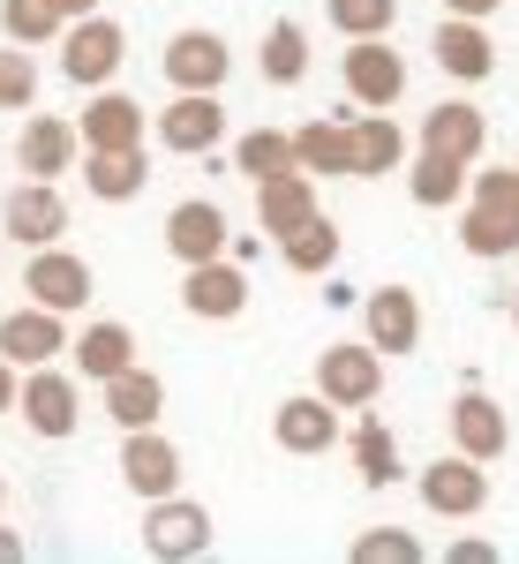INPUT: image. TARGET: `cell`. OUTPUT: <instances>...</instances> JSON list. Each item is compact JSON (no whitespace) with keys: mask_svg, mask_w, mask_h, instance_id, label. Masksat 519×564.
Wrapping results in <instances>:
<instances>
[{"mask_svg":"<svg viewBox=\"0 0 519 564\" xmlns=\"http://www.w3.org/2000/svg\"><path fill=\"white\" fill-rule=\"evenodd\" d=\"M53 45H61V53H53V61H61V76H68L76 90L113 84V76H121V61H129V31H121L113 15H98V8L76 15V23H61V39H53Z\"/></svg>","mask_w":519,"mask_h":564,"instance_id":"obj_1","label":"cell"},{"mask_svg":"<svg viewBox=\"0 0 519 564\" xmlns=\"http://www.w3.org/2000/svg\"><path fill=\"white\" fill-rule=\"evenodd\" d=\"M143 550L159 564H188L212 550V512L196 505V497H151V512H143Z\"/></svg>","mask_w":519,"mask_h":564,"instance_id":"obj_2","label":"cell"},{"mask_svg":"<svg viewBox=\"0 0 519 564\" xmlns=\"http://www.w3.org/2000/svg\"><path fill=\"white\" fill-rule=\"evenodd\" d=\"M15 414H23L31 436H45V444H61V436L84 430V399H76V384H68L53 361L23 369V384H15Z\"/></svg>","mask_w":519,"mask_h":564,"instance_id":"obj_3","label":"cell"},{"mask_svg":"<svg viewBox=\"0 0 519 564\" xmlns=\"http://www.w3.org/2000/svg\"><path fill=\"white\" fill-rule=\"evenodd\" d=\"M316 391L332 399V406H377L385 399V354L369 347H354V339H339V347H324L316 354Z\"/></svg>","mask_w":519,"mask_h":564,"instance_id":"obj_4","label":"cell"},{"mask_svg":"<svg viewBox=\"0 0 519 564\" xmlns=\"http://www.w3.org/2000/svg\"><path fill=\"white\" fill-rule=\"evenodd\" d=\"M414 489H422V505H430L436 520H475L482 505H489V467L467 459V452H444V459L422 467Z\"/></svg>","mask_w":519,"mask_h":564,"instance_id":"obj_5","label":"cell"},{"mask_svg":"<svg viewBox=\"0 0 519 564\" xmlns=\"http://www.w3.org/2000/svg\"><path fill=\"white\" fill-rule=\"evenodd\" d=\"M346 98L354 106H369V113H385V106H399V90H407V61H399V45L385 39H346Z\"/></svg>","mask_w":519,"mask_h":564,"instance_id":"obj_6","label":"cell"},{"mask_svg":"<svg viewBox=\"0 0 519 564\" xmlns=\"http://www.w3.org/2000/svg\"><path fill=\"white\" fill-rule=\"evenodd\" d=\"M23 294L39 308L76 316V308H90V263L76 257V249H61V241H45V249H31V263H23Z\"/></svg>","mask_w":519,"mask_h":564,"instance_id":"obj_7","label":"cell"},{"mask_svg":"<svg viewBox=\"0 0 519 564\" xmlns=\"http://www.w3.org/2000/svg\"><path fill=\"white\" fill-rule=\"evenodd\" d=\"M234 249V226H226V212H218L212 196H188V204H173L166 212V257L188 271V263H212Z\"/></svg>","mask_w":519,"mask_h":564,"instance_id":"obj_8","label":"cell"},{"mask_svg":"<svg viewBox=\"0 0 519 564\" xmlns=\"http://www.w3.org/2000/svg\"><path fill=\"white\" fill-rule=\"evenodd\" d=\"M113 467H121V481L151 505V497H173V489H181V444L151 422V430H129V444H121Z\"/></svg>","mask_w":519,"mask_h":564,"instance_id":"obj_9","label":"cell"},{"mask_svg":"<svg viewBox=\"0 0 519 564\" xmlns=\"http://www.w3.org/2000/svg\"><path fill=\"white\" fill-rule=\"evenodd\" d=\"M76 159H84V135H76V121H61V113H31L23 135H15V166H23V181H61Z\"/></svg>","mask_w":519,"mask_h":564,"instance_id":"obj_10","label":"cell"},{"mask_svg":"<svg viewBox=\"0 0 519 564\" xmlns=\"http://www.w3.org/2000/svg\"><path fill=\"white\" fill-rule=\"evenodd\" d=\"M181 308L204 316V324H234V316L249 308V279H241V263H234V257L188 263V279H181Z\"/></svg>","mask_w":519,"mask_h":564,"instance_id":"obj_11","label":"cell"},{"mask_svg":"<svg viewBox=\"0 0 519 564\" xmlns=\"http://www.w3.org/2000/svg\"><path fill=\"white\" fill-rule=\"evenodd\" d=\"M218 135H226V106H218V90H173V106L159 113V143H166V151H188V159H204V151H218Z\"/></svg>","mask_w":519,"mask_h":564,"instance_id":"obj_12","label":"cell"},{"mask_svg":"<svg viewBox=\"0 0 519 564\" xmlns=\"http://www.w3.org/2000/svg\"><path fill=\"white\" fill-rule=\"evenodd\" d=\"M76 135H84V151H129V143L151 135V121H143V106H136L129 90L98 84V90H90V106L76 113Z\"/></svg>","mask_w":519,"mask_h":564,"instance_id":"obj_13","label":"cell"},{"mask_svg":"<svg viewBox=\"0 0 519 564\" xmlns=\"http://www.w3.org/2000/svg\"><path fill=\"white\" fill-rule=\"evenodd\" d=\"M0 234L23 241V249L61 241V234H68V204H61V188H53V181H23V188L0 204Z\"/></svg>","mask_w":519,"mask_h":564,"instance_id":"obj_14","label":"cell"},{"mask_svg":"<svg viewBox=\"0 0 519 564\" xmlns=\"http://www.w3.org/2000/svg\"><path fill=\"white\" fill-rule=\"evenodd\" d=\"M271 436H279V452H332L339 444V406L324 399V391H294V399H279V414H271Z\"/></svg>","mask_w":519,"mask_h":564,"instance_id":"obj_15","label":"cell"},{"mask_svg":"<svg viewBox=\"0 0 519 564\" xmlns=\"http://www.w3.org/2000/svg\"><path fill=\"white\" fill-rule=\"evenodd\" d=\"M361 339L377 354H414L422 347V302H414V286H377V294L361 302Z\"/></svg>","mask_w":519,"mask_h":564,"instance_id":"obj_16","label":"cell"},{"mask_svg":"<svg viewBox=\"0 0 519 564\" xmlns=\"http://www.w3.org/2000/svg\"><path fill=\"white\" fill-rule=\"evenodd\" d=\"M159 68H166L173 90H218L226 68H234V45L218 39V31H173V45H166Z\"/></svg>","mask_w":519,"mask_h":564,"instance_id":"obj_17","label":"cell"},{"mask_svg":"<svg viewBox=\"0 0 519 564\" xmlns=\"http://www.w3.org/2000/svg\"><path fill=\"white\" fill-rule=\"evenodd\" d=\"M68 347V316L61 308H8L0 316V354L15 361V369H39V361H53V354Z\"/></svg>","mask_w":519,"mask_h":564,"instance_id":"obj_18","label":"cell"},{"mask_svg":"<svg viewBox=\"0 0 519 564\" xmlns=\"http://www.w3.org/2000/svg\"><path fill=\"white\" fill-rule=\"evenodd\" d=\"M505 444H512V422H505V406L489 399V391H459L452 399V452H467V459H505Z\"/></svg>","mask_w":519,"mask_h":564,"instance_id":"obj_19","label":"cell"},{"mask_svg":"<svg viewBox=\"0 0 519 564\" xmlns=\"http://www.w3.org/2000/svg\"><path fill=\"white\" fill-rule=\"evenodd\" d=\"M436 68L452 84H489L497 76V45H489V31H482L475 15H444L436 23Z\"/></svg>","mask_w":519,"mask_h":564,"instance_id":"obj_20","label":"cell"},{"mask_svg":"<svg viewBox=\"0 0 519 564\" xmlns=\"http://www.w3.org/2000/svg\"><path fill=\"white\" fill-rule=\"evenodd\" d=\"M482 143H489V121H482V106H467V98H444V106L422 113V151H444V159H467L475 166Z\"/></svg>","mask_w":519,"mask_h":564,"instance_id":"obj_21","label":"cell"},{"mask_svg":"<svg viewBox=\"0 0 519 564\" xmlns=\"http://www.w3.org/2000/svg\"><path fill=\"white\" fill-rule=\"evenodd\" d=\"M76 174H84V188L98 204H136L143 181H151V166H143V143H129V151H84Z\"/></svg>","mask_w":519,"mask_h":564,"instance_id":"obj_22","label":"cell"},{"mask_svg":"<svg viewBox=\"0 0 519 564\" xmlns=\"http://www.w3.org/2000/svg\"><path fill=\"white\" fill-rule=\"evenodd\" d=\"M294 166L302 174H354V113H332V121H302L294 129Z\"/></svg>","mask_w":519,"mask_h":564,"instance_id":"obj_23","label":"cell"},{"mask_svg":"<svg viewBox=\"0 0 519 564\" xmlns=\"http://www.w3.org/2000/svg\"><path fill=\"white\" fill-rule=\"evenodd\" d=\"M316 212V174H302V166H286V174L257 181V226L279 241V234H294L302 218Z\"/></svg>","mask_w":519,"mask_h":564,"instance_id":"obj_24","label":"cell"},{"mask_svg":"<svg viewBox=\"0 0 519 564\" xmlns=\"http://www.w3.org/2000/svg\"><path fill=\"white\" fill-rule=\"evenodd\" d=\"M106 414H113L121 430H151V422L166 414V384H159L151 369H136V361H129V369L106 377Z\"/></svg>","mask_w":519,"mask_h":564,"instance_id":"obj_25","label":"cell"},{"mask_svg":"<svg viewBox=\"0 0 519 564\" xmlns=\"http://www.w3.org/2000/svg\"><path fill=\"white\" fill-rule=\"evenodd\" d=\"M68 354H76L84 377L106 384L113 369H129V361H136V332H129V324H113V316H98V324H84V332L68 339Z\"/></svg>","mask_w":519,"mask_h":564,"instance_id":"obj_26","label":"cell"},{"mask_svg":"<svg viewBox=\"0 0 519 564\" xmlns=\"http://www.w3.org/2000/svg\"><path fill=\"white\" fill-rule=\"evenodd\" d=\"M467 174H475L467 159H444V151H422V159L407 166V188H414V204H422V212H452V204L467 196Z\"/></svg>","mask_w":519,"mask_h":564,"instance_id":"obj_27","label":"cell"},{"mask_svg":"<svg viewBox=\"0 0 519 564\" xmlns=\"http://www.w3.org/2000/svg\"><path fill=\"white\" fill-rule=\"evenodd\" d=\"M391 166H407V129H399L391 113H361V121H354V174L377 181V174H391Z\"/></svg>","mask_w":519,"mask_h":564,"instance_id":"obj_28","label":"cell"},{"mask_svg":"<svg viewBox=\"0 0 519 564\" xmlns=\"http://www.w3.org/2000/svg\"><path fill=\"white\" fill-rule=\"evenodd\" d=\"M279 257H286V271H309V279L332 271V263H339V226L324 212H309L294 234H279Z\"/></svg>","mask_w":519,"mask_h":564,"instance_id":"obj_29","label":"cell"},{"mask_svg":"<svg viewBox=\"0 0 519 564\" xmlns=\"http://www.w3.org/2000/svg\"><path fill=\"white\" fill-rule=\"evenodd\" d=\"M257 68H263V84H302L309 76V31L302 23H271L263 31V53H257Z\"/></svg>","mask_w":519,"mask_h":564,"instance_id":"obj_30","label":"cell"},{"mask_svg":"<svg viewBox=\"0 0 519 564\" xmlns=\"http://www.w3.org/2000/svg\"><path fill=\"white\" fill-rule=\"evenodd\" d=\"M354 467H361L369 489H391V481H399V436H391L377 414L354 422Z\"/></svg>","mask_w":519,"mask_h":564,"instance_id":"obj_31","label":"cell"},{"mask_svg":"<svg viewBox=\"0 0 519 564\" xmlns=\"http://www.w3.org/2000/svg\"><path fill=\"white\" fill-rule=\"evenodd\" d=\"M459 241H467V257H512V249H519V218L512 212H489V204H467Z\"/></svg>","mask_w":519,"mask_h":564,"instance_id":"obj_32","label":"cell"},{"mask_svg":"<svg viewBox=\"0 0 519 564\" xmlns=\"http://www.w3.org/2000/svg\"><path fill=\"white\" fill-rule=\"evenodd\" d=\"M234 166H241L249 181L286 174V166H294V135H286V129H249L241 143H234Z\"/></svg>","mask_w":519,"mask_h":564,"instance_id":"obj_33","label":"cell"},{"mask_svg":"<svg viewBox=\"0 0 519 564\" xmlns=\"http://www.w3.org/2000/svg\"><path fill=\"white\" fill-rule=\"evenodd\" d=\"M61 23H68V15H61L53 0H0V31H8L15 45H53Z\"/></svg>","mask_w":519,"mask_h":564,"instance_id":"obj_34","label":"cell"},{"mask_svg":"<svg viewBox=\"0 0 519 564\" xmlns=\"http://www.w3.org/2000/svg\"><path fill=\"white\" fill-rule=\"evenodd\" d=\"M324 15L339 39H385L399 23V0H324Z\"/></svg>","mask_w":519,"mask_h":564,"instance_id":"obj_35","label":"cell"},{"mask_svg":"<svg viewBox=\"0 0 519 564\" xmlns=\"http://www.w3.org/2000/svg\"><path fill=\"white\" fill-rule=\"evenodd\" d=\"M23 106H39V61L8 39L0 45V113H23Z\"/></svg>","mask_w":519,"mask_h":564,"instance_id":"obj_36","label":"cell"},{"mask_svg":"<svg viewBox=\"0 0 519 564\" xmlns=\"http://www.w3.org/2000/svg\"><path fill=\"white\" fill-rule=\"evenodd\" d=\"M354 564H422V542L407 534V527H369V534H354Z\"/></svg>","mask_w":519,"mask_h":564,"instance_id":"obj_37","label":"cell"},{"mask_svg":"<svg viewBox=\"0 0 519 564\" xmlns=\"http://www.w3.org/2000/svg\"><path fill=\"white\" fill-rule=\"evenodd\" d=\"M467 188H475V204L519 218V166H482V174H467Z\"/></svg>","mask_w":519,"mask_h":564,"instance_id":"obj_38","label":"cell"},{"mask_svg":"<svg viewBox=\"0 0 519 564\" xmlns=\"http://www.w3.org/2000/svg\"><path fill=\"white\" fill-rule=\"evenodd\" d=\"M15 384H23V369L0 354V414H15Z\"/></svg>","mask_w":519,"mask_h":564,"instance_id":"obj_39","label":"cell"},{"mask_svg":"<svg viewBox=\"0 0 519 564\" xmlns=\"http://www.w3.org/2000/svg\"><path fill=\"white\" fill-rule=\"evenodd\" d=\"M444 8H452V15H475V23H489V15H497L505 0H444Z\"/></svg>","mask_w":519,"mask_h":564,"instance_id":"obj_40","label":"cell"},{"mask_svg":"<svg viewBox=\"0 0 519 564\" xmlns=\"http://www.w3.org/2000/svg\"><path fill=\"white\" fill-rule=\"evenodd\" d=\"M489 557H497L489 542H452V564H489Z\"/></svg>","mask_w":519,"mask_h":564,"instance_id":"obj_41","label":"cell"},{"mask_svg":"<svg viewBox=\"0 0 519 564\" xmlns=\"http://www.w3.org/2000/svg\"><path fill=\"white\" fill-rule=\"evenodd\" d=\"M23 557V534H15V527H0V564H15Z\"/></svg>","mask_w":519,"mask_h":564,"instance_id":"obj_42","label":"cell"},{"mask_svg":"<svg viewBox=\"0 0 519 564\" xmlns=\"http://www.w3.org/2000/svg\"><path fill=\"white\" fill-rule=\"evenodd\" d=\"M53 8H61V15H68V23H76V15H90V8H98V0H53Z\"/></svg>","mask_w":519,"mask_h":564,"instance_id":"obj_43","label":"cell"},{"mask_svg":"<svg viewBox=\"0 0 519 564\" xmlns=\"http://www.w3.org/2000/svg\"><path fill=\"white\" fill-rule=\"evenodd\" d=\"M512 324H519V286H512Z\"/></svg>","mask_w":519,"mask_h":564,"instance_id":"obj_44","label":"cell"},{"mask_svg":"<svg viewBox=\"0 0 519 564\" xmlns=\"http://www.w3.org/2000/svg\"><path fill=\"white\" fill-rule=\"evenodd\" d=\"M0 505H8V481H0Z\"/></svg>","mask_w":519,"mask_h":564,"instance_id":"obj_45","label":"cell"}]
</instances>
